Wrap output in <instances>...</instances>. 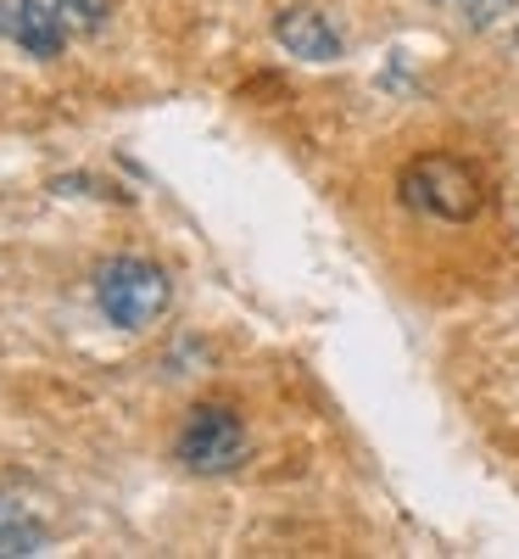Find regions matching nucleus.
<instances>
[{"instance_id":"nucleus-2","label":"nucleus","mask_w":519,"mask_h":559,"mask_svg":"<svg viewBox=\"0 0 519 559\" xmlns=\"http://www.w3.org/2000/svg\"><path fill=\"white\" fill-rule=\"evenodd\" d=\"M173 302V280L152 258H112L96 269V308L118 331H146Z\"/></svg>"},{"instance_id":"nucleus-5","label":"nucleus","mask_w":519,"mask_h":559,"mask_svg":"<svg viewBox=\"0 0 519 559\" xmlns=\"http://www.w3.org/2000/svg\"><path fill=\"white\" fill-rule=\"evenodd\" d=\"M274 39L286 45L291 57H307V62H336V57H341V34L329 28V17H324V12H313V7H291V12H279Z\"/></svg>"},{"instance_id":"nucleus-4","label":"nucleus","mask_w":519,"mask_h":559,"mask_svg":"<svg viewBox=\"0 0 519 559\" xmlns=\"http://www.w3.org/2000/svg\"><path fill=\"white\" fill-rule=\"evenodd\" d=\"M173 453H179L184 471H196V476H229L234 464L246 459L241 414L224 408V403H196L191 414H184L179 437H173Z\"/></svg>"},{"instance_id":"nucleus-1","label":"nucleus","mask_w":519,"mask_h":559,"mask_svg":"<svg viewBox=\"0 0 519 559\" xmlns=\"http://www.w3.org/2000/svg\"><path fill=\"white\" fill-rule=\"evenodd\" d=\"M107 0H0V34L28 57H62L73 34L101 28Z\"/></svg>"},{"instance_id":"nucleus-3","label":"nucleus","mask_w":519,"mask_h":559,"mask_svg":"<svg viewBox=\"0 0 519 559\" xmlns=\"http://www.w3.org/2000/svg\"><path fill=\"white\" fill-rule=\"evenodd\" d=\"M397 191L413 213H431V218H447V224H463V218L481 213V174L452 152L413 157L397 179Z\"/></svg>"},{"instance_id":"nucleus-8","label":"nucleus","mask_w":519,"mask_h":559,"mask_svg":"<svg viewBox=\"0 0 519 559\" xmlns=\"http://www.w3.org/2000/svg\"><path fill=\"white\" fill-rule=\"evenodd\" d=\"M442 7H452V0H442Z\"/></svg>"},{"instance_id":"nucleus-7","label":"nucleus","mask_w":519,"mask_h":559,"mask_svg":"<svg viewBox=\"0 0 519 559\" xmlns=\"http://www.w3.org/2000/svg\"><path fill=\"white\" fill-rule=\"evenodd\" d=\"M452 7H458L469 23H492L497 12H508V0H452Z\"/></svg>"},{"instance_id":"nucleus-6","label":"nucleus","mask_w":519,"mask_h":559,"mask_svg":"<svg viewBox=\"0 0 519 559\" xmlns=\"http://www.w3.org/2000/svg\"><path fill=\"white\" fill-rule=\"evenodd\" d=\"M45 526H39V515L23 503V498H12V492H0V559L7 554H45Z\"/></svg>"}]
</instances>
